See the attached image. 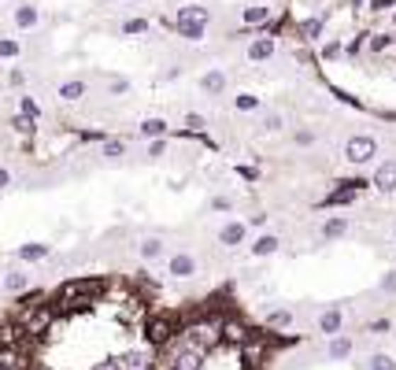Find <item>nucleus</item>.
<instances>
[{"instance_id":"obj_1","label":"nucleus","mask_w":396,"mask_h":370,"mask_svg":"<svg viewBox=\"0 0 396 370\" xmlns=\"http://www.w3.org/2000/svg\"><path fill=\"white\" fill-rule=\"evenodd\" d=\"M208 23H211V11L204 4H181L174 15V30H178V37H186V41H204Z\"/></svg>"},{"instance_id":"obj_2","label":"nucleus","mask_w":396,"mask_h":370,"mask_svg":"<svg viewBox=\"0 0 396 370\" xmlns=\"http://www.w3.org/2000/svg\"><path fill=\"white\" fill-rule=\"evenodd\" d=\"M378 152H382L378 149V137H370V134H352L344 141V163L349 167H370Z\"/></svg>"},{"instance_id":"obj_3","label":"nucleus","mask_w":396,"mask_h":370,"mask_svg":"<svg viewBox=\"0 0 396 370\" xmlns=\"http://www.w3.org/2000/svg\"><path fill=\"white\" fill-rule=\"evenodd\" d=\"M363 189H374L370 178H341V182L322 197L319 207H352V204L359 200V192H363Z\"/></svg>"},{"instance_id":"obj_4","label":"nucleus","mask_w":396,"mask_h":370,"mask_svg":"<svg viewBox=\"0 0 396 370\" xmlns=\"http://www.w3.org/2000/svg\"><path fill=\"white\" fill-rule=\"evenodd\" d=\"M200 363H204V348H196L193 341H186L174 356H171V363H167V370H200Z\"/></svg>"},{"instance_id":"obj_5","label":"nucleus","mask_w":396,"mask_h":370,"mask_svg":"<svg viewBox=\"0 0 396 370\" xmlns=\"http://www.w3.org/2000/svg\"><path fill=\"white\" fill-rule=\"evenodd\" d=\"M244 241H249V222H241V219H230L219 226V245L222 248H241Z\"/></svg>"},{"instance_id":"obj_6","label":"nucleus","mask_w":396,"mask_h":370,"mask_svg":"<svg viewBox=\"0 0 396 370\" xmlns=\"http://www.w3.org/2000/svg\"><path fill=\"white\" fill-rule=\"evenodd\" d=\"M370 185L378 189V192H396V159H382V163L374 167V174H370Z\"/></svg>"},{"instance_id":"obj_7","label":"nucleus","mask_w":396,"mask_h":370,"mask_svg":"<svg viewBox=\"0 0 396 370\" xmlns=\"http://www.w3.org/2000/svg\"><path fill=\"white\" fill-rule=\"evenodd\" d=\"M167 274L178 278V282H186L196 274V255L193 252H174L171 260H167Z\"/></svg>"},{"instance_id":"obj_8","label":"nucleus","mask_w":396,"mask_h":370,"mask_svg":"<svg viewBox=\"0 0 396 370\" xmlns=\"http://www.w3.org/2000/svg\"><path fill=\"white\" fill-rule=\"evenodd\" d=\"M274 52H278V37L274 34H259V37L249 41V59L252 63H267V59H274Z\"/></svg>"},{"instance_id":"obj_9","label":"nucleus","mask_w":396,"mask_h":370,"mask_svg":"<svg viewBox=\"0 0 396 370\" xmlns=\"http://www.w3.org/2000/svg\"><path fill=\"white\" fill-rule=\"evenodd\" d=\"M352 352H356V341H352V337H344V333L326 337V359H329V363H344Z\"/></svg>"},{"instance_id":"obj_10","label":"nucleus","mask_w":396,"mask_h":370,"mask_svg":"<svg viewBox=\"0 0 396 370\" xmlns=\"http://www.w3.org/2000/svg\"><path fill=\"white\" fill-rule=\"evenodd\" d=\"M48 255H52V245H45V241H26V245L15 248V260L19 263H45Z\"/></svg>"},{"instance_id":"obj_11","label":"nucleus","mask_w":396,"mask_h":370,"mask_svg":"<svg viewBox=\"0 0 396 370\" xmlns=\"http://www.w3.org/2000/svg\"><path fill=\"white\" fill-rule=\"evenodd\" d=\"M344 326V311H341V303H329V308L319 315V333L322 337H337Z\"/></svg>"},{"instance_id":"obj_12","label":"nucleus","mask_w":396,"mask_h":370,"mask_svg":"<svg viewBox=\"0 0 396 370\" xmlns=\"http://www.w3.org/2000/svg\"><path fill=\"white\" fill-rule=\"evenodd\" d=\"M148 337H152L156 345H167L171 337H174V318L171 315H156V318H148Z\"/></svg>"},{"instance_id":"obj_13","label":"nucleus","mask_w":396,"mask_h":370,"mask_svg":"<svg viewBox=\"0 0 396 370\" xmlns=\"http://www.w3.org/2000/svg\"><path fill=\"white\" fill-rule=\"evenodd\" d=\"M249 252L256 255V260H267V255H278L282 252V237L278 233H259L252 245H249Z\"/></svg>"},{"instance_id":"obj_14","label":"nucleus","mask_w":396,"mask_h":370,"mask_svg":"<svg viewBox=\"0 0 396 370\" xmlns=\"http://www.w3.org/2000/svg\"><path fill=\"white\" fill-rule=\"evenodd\" d=\"M167 134H171V126H167V119H159V115H148V119L137 122V137H145V141H159Z\"/></svg>"},{"instance_id":"obj_15","label":"nucleus","mask_w":396,"mask_h":370,"mask_svg":"<svg viewBox=\"0 0 396 370\" xmlns=\"http://www.w3.org/2000/svg\"><path fill=\"white\" fill-rule=\"evenodd\" d=\"M226 86H230V78H226V71H222V67H211V71H204V74H200V89H204L208 96H222V93H226Z\"/></svg>"},{"instance_id":"obj_16","label":"nucleus","mask_w":396,"mask_h":370,"mask_svg":"<svg viewBox=\"0 0 396 370\" xmlns=\"http://www.w3.org/2000/svg\"><path fill=\"white\" fill-rule=\"evenodd\" d=\"M296 34H300V41H307V45L322 41V34H326V15H311V19H304L300 26H296Z\"/></svg>"},{"instance_id":"obj_17","label":"nucleus","mask_w":396,"mask_h":370,"mask_svg":"<svg viewBox=\"0 0 396 370\" xmlns=\"http://www.w3.org/2000/svg\"><path fill=\"white\" fill-rule=\"evenodd\" d=\"M30 285H34V278H30L23 267H11V270H4V293L19 296V293H26Z\"/></svg>"},{"instance_id":"obj_18","label":"nucleus","mask_w":396,"mask_h":370,"mask_svg":"<svg viewBox=\"0 0 396 370\" xmlns=\"http://www.w3.org/2000/svg\"><path fill=\"white\" fill-rule=\"evenodd\" d=\"M163 252H167V245H163V237H141L137 241V255L145 263H156V260H163Z\"/></svg>"},{"instance_id":"obj_19","label":"nucleus","mask_w":396,"mask_h":370,"mask_svg":"<svg viewBox=\"0 0 396 370\" xmlns=\"http://www.w3.org/2000/svg\"><path fill=\"white\" fill-rule=\"evenodd\" d=\"M271 15H274V8H267V4H249V8H241V23L244 26H267Z\"/></svg>"},{"instance_id":"obj_20","label":"nucleus","mask_w":396,"mask_h":370,"mask_svg":"<svg viewBox=\"0 0 396 370\" xmlns=\"http://www.w3.org/2000/svg\"><path fill=\"white\" fill-rule=\"evenodd\" d=\"M119 366L123 370H152V356L145 348H130L126 356H119Z\"/></svg>"},{"instance_id":"obj_21","label":"nucleus","mask_w":396,"mask_h":370,"mask_svg":"<svg viewBox=\"0 0 396 370\" xmlns=\"http://www.w3.org/2000/svg\"><path fill=\"white\" fill-rule=\"evenodd\" d=\"M349 230H352V222L344 219V215H329V219L322 222V241H341Z\"/></svg>"},{"instance_id":"obj_22","label":"nucleus","mask_w":396,"mask_h":370,"mask_svg":"<svg viewBox=\"0 0 396 370\" xmlns=\"http://www.w3.org/2000/svg\"><path fill=\"white\" fill-rule=\"evenodd\" d=\"M263 326H267L271 333H282V330L293 326V311H289V308H274V311L263 315Z\"/></svg>"},{"instance_id":"obj_23","label":"nucleus","mask_w":396,"mask_h":370,"mask_svg":"<svg viewBox=\"0 0 396 370\" xmlns=\"http://www.w3.org/2000/svg\"><path fill=\"white\" fill-rule=\"evenodd\" d=\"M38 23H41L38 4H19V8H15V26H19V30H34Z\"/></svg>"},{"instance_id":"obj_24","label":"nucleus","mask_w":396,"mask_h":370,"mask_svg":"<svg viewBox=\"0 0 396 370\" xmlns=\"http://www.w3.org/2000/svg\"><path fill=\"white\" fill-rule=\"evenodd\" d=\"M81 96H86V82H81V78H71V82L60 86V100L63 104H78Z\"/></svg>"},{"instance_id":"obj_25","label":"nucleus","mask_w":396,"mask_h":370,"mask_svg":"<svg viewBox=\"0 0 396 370\" xmlns=\"http://www.w3.org/2000/svg\"><path fill=\"white\" fill-rule=\"evenodd\" d=\"M101 156L104 159H123L126 156V141L123 137H104L101 141Z\"/></svg>"},{"instance_id":"obj_26","label":"nucleus","mask_w":396,"mask_h":370,"mask_svg":"<svg viewBox=\"0 0 396 370\" xmlns=\"http://www.w3.org/2000/svg\"><path fill=\"white\" fill-rule=\"evenodd\" d=\"M204 130H208V119L200 111H189L186 115V137H204Z\"/></svg>"},{"instance_id":"obj_27","label":"nucleus","mask_w":396,"mask_h":370,"mask_svg":"<svg viewBox=\"0 0 396 370\" xmlns=\"http://www.w3.org/2000/svg\"><path fill=\"white\" fill-rule=\"evenodd\" d=\"M19 56H23L19 37H0V59H19Z\"/></svg>"},{"instance_id":"obj_28","label":"nucleus","mask_w":396,"mask_h":370,"mask_svg":"<svg viewBox=\"0 0 396 370\" xmlns=\"http://www.w3.org/2000/svg\"><path fill=\"white\" fill-rule=\"evenodd\" d=\"M208 207H211V212H219V215H230V212L237 207V200H234V197H226V192H215Z\"/></svg>"},{"instance_id":"obj_29","label":"nucleus","mask_w":396,"mask_h":370,"mask_svg":"<svg viewBox=\"0 0 396 370\" xmlns=\"http://www.w3.org/2000/svg\"><path fill=\"white\" fill-rule=\"evenodd\" d=\"M234 108H237V111H259L263 100H259L256 93H237V96H234Z\"/></svg>"},{"instance_id":"obj_30","label":"nucleus","mask_w":396,"mask_h":370,"mask_svg":"<svg viewBox=\"0 0 396 370\" xmlns=\"http://www.w3.org/2000/svg\"><path fill=\"white\" fill-rule=\"evenodd\" d=\"M367 370H396V359L389 356V352H374V356L367 359Z\"/></svg>"},{"instance_id":"obj_31","label":"nucleus","mask_w":396,"mask_h":370,"mask_svg":"<svg viewBox=\"0 0 396 370\" xmlns=\"http://www.w3.org/2000/svg\"><path fill=\"white\" fill-rule=\"evenodd\" d=\"M119 30H123V37H145L148 34V23L145 19H126Z\"/></svg>"},{"instance_id":"obj_32","label":"nucleus","mask_w":396,"mask_h":370,"mask_svg":"<svg viewBox=\"0 0 396 370\" xmlns=\"http://www.w3.org/2000/svg\"><path fill=\"white\" fill-rule=\"evenodd\" d=\"M392 45H396L392 34H370V37H367V48H370V52H389Z\"/></svg>"},{"instance_id":"obj_33","label":"nucleus","mask_w":396,"mask_h":370,"mask_svg":"<svg viewBox=\"0 0 396 370\" xmlns=\"http://www.w3.org/2000/svg\"><path fill=\"white\" fill-rule=\"evenodd\" d=\"M341 56H344V41L341 37L322 41V59H341Z\"/></svg>"},{"instance_id":"obj_34","label":"nucleus","mask_w":396,"mask_h":370,"mask_svg":"<svg viewBox=\"0 0 396 370\" xmlns=\"http://www.w3.org/2000/svg\"><path fill=\"white\" fill-rule=\"evenodd\" d=\"M263 130H267V134H282L285 130V119L278 115V111H267V115H263Z\"/></svg>"},{"instance_id":"obj_35","label":"nucleus","mask_w":396,"mask_h":370,"mask_svg":"<svg viewBox=\"0 0 396 370\" xmlns=\"http://www.w3.org/2000/svg\"><path fill=\"white\" fill-rule=\"evenodd\" d=\"M378 293H385V296H396V267L385 270L382 278H378Z\"/></svg>"},{"instance_id":"obj_36","label":"nucleus","mask_w":396,"mask_h":370,"mask_svg":"<svg viewBox=\"0 0 396 370\" xmlns=\"http://www.w3.org/2000/svg\"><path fill=\"white\" fill-rule=\"evenodd\" d=\"M11 126L19 130L23 137H34V126H38V119H30V115H15L11 119Z\"/></svg>"},{"instance_id":"obj_37","label":"nucleus","mask_w":396,"mask_h":370,"mask_svg":"<svg viewBox=\"0 0 396 370\" xmlns=\"http://www.w3.org/2000/svg\"><path fill=\"white\" fill-rule=\"evenodd\" d=\"M367 37H370V34H356L349 45H344V56H359L363 48H367Z\"/></svg>"},{"instance_id":"obj_38","label":"nucleus","mask_w":396,"mask_h":370,"mask_svg":"<svg viewBox=\"0 0 396 370\" xmlns=\"http://www.w3.org/2000/svg\"><path fill=\"white\" fill-rule=\"evenodd\" d=\"M126 93H130L126 78H108V96H126Z\"/></svg>"},{"instance_id":"obj_39","label":"nucleus","mask_w":396,"mask_h":370,"mask_svg":"<svg viewBox=\"0 0 396 370\" xmlns=\"http://www.w3.org/2000/svg\"><path fill=\"white\" fill-rule=\"evenodd\" d=\"M19 115H30V119H41V108L30 100V96H19Z\"/></svg>"},{"instance_id":"obj_40","label":"nucleus","mask_w":396,"mask_h":370,"mask_svg":"<svg viewBox=\"0 0 396 370\" xmlns=\"http://www.w3.org/2000/svg\"><path fill=\"white\" fill-rule=\"evenodd\" d=\"M293 144H300V149H311V144H315V130H307V126H304V130H296V134H293Z\"/></svg>"},{"instance_id":"obj_41","label":"nucleus","mask_w":396,"mask_h":370,"mask_svg":"<svg viewBox=\"0 0 396 370\" xmlns=\"http://www.w3.org/2000/svg\"><path fill=\"white\" fill-rule=\"evenodd\" d=\"M159 156H167V137L148 141V159H159Z\"/></svg>"},{"instance_id":"obj_42","label":"nucleus","mask_w":396,"mask_h":370,"mask_svg":"<svg viewBox=\"0 0 396 370\" xmlns=\"http://www.w3.org/2000/svg\"><path fill=\"white\" fill-rule=\"evenodd\" d=\"M396 8V0H370V11L374 15H385V11H392Z\"/></svg>"},{"instance_id":"obj_43","label":"nucleus","mask_w":396,"mask_h":370,"mask_svg":"<svg viewBox=\"0 0 396 370\" xmlns=\"http://www.w3.org/2000/svg\"><path fill=\"white\" fill-rule=\"evenodd\" d=\"M389 326H392L389 318H374V323L367 326V333H374V337H378V333H389Z\"/></svg>"},{"instance_id":"obj_44","label":"nucleus","mask_w":396,"mask_h":370,"mask_svg":"<svg viewBox=\"0 0 396 370\" xmlns=\"http://www.w3.org/2000/svg\"><path fill=\"white\" fill-rule=\"evenodd\" d=\"M8 86H15V89H19V86H26V74H23L19 67H11V71H8Z\"/></svg>"},{"instance_id":"obj_45","label":"nucleus","mask_w":396,"mask_h":370,"mask_svg":"<svg viewBox=\"0 0 396 370\" xmlns=\"http://www.w3.org/2000/svg\"><path fill=\"white\" fill-rule=\"evenodd\" d=\"M237 174H241L244 182H256V178H259V170H256V167H249V163H241V167H237Z\"/></svg>"},{"instance_id":"obj_46","label":"nucleus","mask_w":396,"mask_h":370,"mask_svg":"<svg viewBox=\"0 0 396 370\" xmlns=\"http://www.w3.org/2000/svg\"><path fill=\"white\" fill-rule=\"evenodd\" d=\"M267 212H256V215H249V226H256V230H263V226H267Z\"/></svg>"},{"instance_id":"obj_47","label":"nucleus","mask_w":396,"mask_h":370,"mask_svg":"<svg viewBox=\"0 0 396 370\" xmlns=\"http://www.w3.org/2000/svg\"><path fill=\"white\" fill-rule=\"evenodd\" d=\"M8 189H11V170L0 167V192H8Z\"/></svg>"},{"instance_id":"obj_48","label":"nucleus","mask_w":396,"mask_h":370,"mask_svg":"<svg viewBox=\"0 0 396 370\" xmlns=\"http://www.w3.org/2000/svg\"><path fill=\"white\" fill-rule=\"evenodd\" d=\"M93 370H123V366H119V359H104L101 366H93Z\"/></svg>"},{"instance_id":"obj_49","label":"nucleus","mask_w":396,"mask_h":370,"mask_svg":"<svg viewBox=\"0 0 396 370\" xmlns=\"http://www.w3.org/2000/svg\"><path fill=\"white\" fill-rule=\"evenodd\" d=\"M363 4H370V0H352V8H363Z\"/></svg>"},{"instance_id":"obj_50","label":"nucleus","mask_w":396,"mask_h":370,"mask_svg":"<svg viewBox=\"0 0 396 370\" xmlns=\"http://www.w3.org/2000/svg\"><path fill=\"white\" fill-rule=\"evenodd\" d=\"M392 23H396V11H392Z\"/></svg>"}]
</instances>
